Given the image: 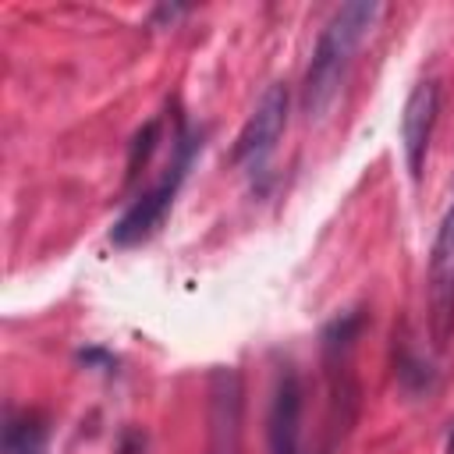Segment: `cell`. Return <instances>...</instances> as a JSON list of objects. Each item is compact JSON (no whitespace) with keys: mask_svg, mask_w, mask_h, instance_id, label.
<instances>
[{"mask_svg":"<svg viewBox=\"0 0 454 454\" xmlns=\"http://www.w3.org/2000/svg\"><path fill=\"white\" fill-rule=\"evenodd\" d=\"M380 11L383 7L372 0H351V4L337 7L333 18L326 21V28L319 32L309 71H305V85H301V110L309 121H323L330 114V106L337 103L340 82L351 67V57L362 46V39L372 32Z\"/></svg>","mask_w":454,"mask_h":454,"instance_id":"obj_1","label":"cell"},{"mask_svg":"<svg viewBox=\"0 0 454 454\" xmlns=\"http://www.w3.org/2000/svg\"><path fill=\"white\" fill-rule=\"evenodd\" d=\"M202 149V138L199 135H188V131H181L177 135V145H174V160H170V167L163 170V177L138 199V202H131V209L114 223V231H110V241L114 245H142L145 238H153L156 231H160V223L167 220V213H170V206H174V199H177V188H181V181H184V174H188V167H192V156Z\"/></svg>","mask_w":454,"mask_h":454,"instance_id":"obj_2","label":"cell"},{"mask_svg":"<svg viewBox=\"0 0 454 454\" xmlns=\"http://www.w3.org/2000/svg\"><path fill=\"white\" fill-rule=\"evenodd\" d=\"M284 124H287V89L277 82V85H270V89L259 96L255 110H252L248 121H245V128H241V135H238V142H234V153H231L234 167L262 170V163H266L270 153L277 149V138H280Z\"/></svg>","mask_w":454,"mask_h":454,"instance_id":"obj_3","label":"cell"},{"mask_svg":"<svg viewBox=\"0 0 454 454\" xmlns=\"http://www.w3.org/2000/svg\"><path fill=\"white\" fill-rule=\"evenodd\" d=\"M429 326L436 348H447L454 333V202L429 252Z\"/></svg>","mask_w":454,"mask_h":454,"instance_id":"obj_4","label":"cell"},{"mask_svg":"<svg viewBox=\"0 0 454 454\" xmlns=\"http://www.w3.org/2000/svg\"><path fill=\"white\" fill-rule=\"evenodd\" d=\"M241 454V376L227 365L209 376V450Z\"/></svg>","mask_w":454,"mask_h":454,"instance_id":"obj_5","label":"cell"},{"mask_svg":"<svg viewBox=\"0 0 454 454\" xmlns=\"http://www.w3.org/2000/svg\"><path fill=\"white\" fill-rule=\"evenodd\" d=\"M298 436H301V383L294 369H284L270 397L266 447L270 454H298Z\"/></svg>","mask_w":454,"mask_h":454,"instance_id":"obj_6","label":"cell"},{"mask_svg":"<svg viewBox=\"0 0 454 454\" xmlns=\"http://www.w3.org/2000/svg\"><path fill=\"white\" fill-rule=\"evenodd\" d=\"M436 106H440V89L433 82H419L404 103L401 114V142H404V160L411 177H422V163H426V149L433 138V124H436Z\"/></svg>","mask_w":454,"mask_h":454,"instance_id":"obj_7","label":"cell"},{"mask_svg":"<svg viewBox=\"0 0 454 454\" xmlns=\"http://www.w3.org/2000/svg\"><path fill=\"white\" fill-rule=\"evenodd\" d=\"M4 454H46V426L35 415H18L4 426Z\"/></svg>","mask_w":454,"mask_h":454,"instance_id":"obj_8","label":"cell"},{"mask_svg":"<svg viewBox=\"0 0 454 454\" xmlns=\"http://www.w3.org/2000/svg\"><path fill=\"white\" fill-rule=\"evenodd\" d=\"M156 121H149L142 131H138V138H135V145H131V160H128V177H135L138 174V160L145 163V156L153 153V145H156Z\"/></svg>","mask_w":454,"mask_h":454,"instance_id":"obj_9","label":"cell"},{"mask_svg":"<svg viewBox=\"0 0 454 454\" xmlns=\"http://www.w3.org/2000/svg\"><path fill=\"white\" fill-rule=\"evenodd\" d=\"M447 454H454V429L447 433Z\"/></svg>","mask_w":454,"mask_h":454,"instance_id":"obj_10","label":"cell"}]
</instances>
